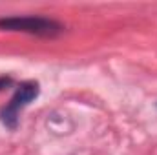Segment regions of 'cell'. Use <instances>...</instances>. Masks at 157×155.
<instances>
[{
	"instance_id": "obj_1",
	"label": "cell",
	"mask_w": 157,
	"mask_h": 155,
	"mask_svg": "<svg viewBox=\"0 0 157 155\" xmlns=\"http://www.w3.org/2000/svg\"><path fill=\"white\" fill-rule=\"evenodd\" d=\"M0 28L7 31H22L37 37H57L62 33V26L55 20L44 18V17H11V18H2Z\"/></svg>"
},
{
	"instance_id": "obj_2",
	"label": "cell",
	"mask_w": 157,
	"mask_h": 155,
	"mask_svg": "<svg viewBox=\"0 0 157 155\" xmlns=\"http://www.w3.org/2000/svg\"><path fill=\"white\" fill-rule=\"evenodd\" d=\"M37 95H39V84H37V82H24V84H20V86L17 88L15 95L11 97L9 104H7V106L2 110V113H0L2 122H4L7 128L15 130V128H17V122H18L20 110H24L33 99H37Z\"/></svg>"
}]
</instances>
